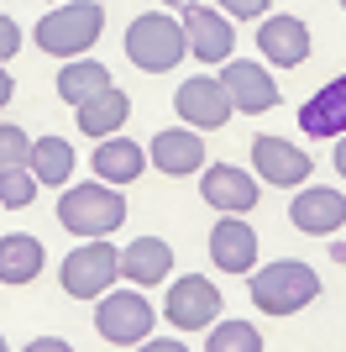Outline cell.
I'll return each instance as SVG.
<instances>
[{
  "instance_id": "20",
  "label": "cell",
  "mask_w": 346,
  "mask_h": 352,
  "mask_svg": "<svg viewBox=\"0 0 346 352\" xmlns=\"http://www.w3.org/2000/svg\"><path fill=\"white\" fill-rule=\"evenodd\" d=\"M142 163H147V153L131 142V137H105V142L95 147V174H100L105 184H115V190L142 174Z\"/></svg>"
},
{
  "instance_id": "19",
  "label": "cell",
  "mask_w": 346,
  "mask_h": 352,
  "mask_svg": "<svg viewBox=\"0 0 346 352\" xmlns=\"http://www.w3.org/2000/svg\"><path fill=\"white\" fill-rule=\"evenodd\" d=\"M47 263V252L37 236L27 232H16V236H0V284L5 289H21V284H32L37 274H43Z\"/></svg>"
},
{
  "instance_id": "8",
  "label": "cell",
  "mask_w": 346,
  "mask_h": 352,
  "mask_svg": "<svg viewBox=\"0 0 346 352\" xmlns=\"http://www.w3.org/2000/svg\"><path fill=\"white\" fill-rule=\"evenodd\" d=\"M231 95H226V85L220 79H184V89H178V116L189 121V126H200V132H220L231 121Z\"/></svg>"
},
{
  "instance_id": "26",
  "label": "cell",
  "mask_w": 346,
  "mask_h": 352,
  "mask_svg": "<svg viewBox=\"0 0 346 352\" xmlns=\"http://www.w3.org/2000/svg\"><path fill=\"white\" fill-rule=\"evenodd\" d=\"M32 163V137L21 126H0V174L5 168H27Z\"/></svg>"
},
{
  "instance_id": "21",
  "label": "cell",
  "mask_w": 346,
  "mask_h": 352,
  "mask_svg": "<svg viewBox=\"0 0 346 352\" xmlns=\"http://www.w3.org/2000/svg\"><path fill=\"white\" fill-rule=\"evenodd\" d=\"M58 100H69L73 111L84 100H95L100 89H111V69L105 63H95V58H84V63H63V74H58Z\"/></svg>"
},
{
  "instance_id": "24",
  "label": "cell",
  "mask_w": 346,
  "mask_h": 352,
  "mask_svg": "<svg viewBox=\"0 0 346 352\" xmlns=\"http://www.w3.org/2000/svg\"><path fill=\"white\" fill-rule=\"evenodd\" d=\"M205 352H262V337H257V326H246V321H216Z\"/></svg>"
},
{
  "instance_id": "30",
  "label": "cell",
  "mask_w": 346,
  "mask_h": 352,
  "mask_svg": "<svg viewBox=\"0 0 346 352\" xmlns=\"http://www.w3.org/2000/svg\"><path fill=\"white\" fill-rule=\"evenodd\" d=\"M147 352H184V342H142Z\"/></svg>"
},
{
  "instance_id": "10",
  "label": "cell",
  "mask_w": 346,
  "mask_h": 352,
  "mask_svg": "<svg viewBox=\"0 0 346 352\" xmlns=\"http://www.w3.org/2000/svg\"><path fill=\"white\" fill-rule=\"evenodd\" d=\"M184 37H189V53L200 63H226L231 47H236V32H231L226 16H216L210 6H184Z\"/></svg>"
},
{
  "instance_id": "28",
  "label": "cell",
  "mask_w": 346,
  "mask_h": 352,
  "mask_svg": "<svg viewBox=\"0 0 346 352\" xmlns=\"http://www.w3.org/2000/svg\"><path fill=\"white\" fill-rule=\"evenodd\" d=\"M16 47H21V27H16V21H11V16H0V63H5V58H11V53H16Z\"/></svg>"
},
{
  "instance_id": "12",
  "label": "cell",
  "mask_w": 346,
  "mask_h": 352,
  "mask_svg": "<svg viewBox=\"0 0 346 352\" xmlns=\"http://www.w3.org/2000/svg\"><path fill=\"white\" fill-rule=\"evenodd\" d=\"M257 47H262V58L278 63V69H299L310 58V27L299 16H268L257 32Z\"/></svg>"
},
{
  "instance_id": "36",
  "label": "cell",
  "mask_w": 346,
  "mask_h": 352,
  "mask_svg": "<svg viewBox=\"0 0 346 352\" xmlns=\"http://www.w3.org/2000/svg\"><path fill=\"white\" fill-rule=\"evenodd\" d=\"M336 6H341V11H346V0H336Z\"/></svg>"
},
{
  "instance_id": "2",
  "label": "cell",
  "mask_w": 346,
  "mask_h": 352,
  "mask_svg": "<svg viewBox=\"0 0 346 352\" xmlns=\"http://www.w3.org/2000/svg\"><path fill=\"white\" fill-rule=\"evenodd\" d=\"M100 32H105V6L73 0V6H58L37 21V47L53 53V58H79L84 47H95Z\"/></svg>"
},
{
  "instance_id": "31",
  "label": "cell",
  "mask_w": 346,
  "mask_h": 352,
  "mask_svg": "<svg viewBox=\"0 0 346 352\" xmlns=\"http://www.w3.org/2000/svg\"><path fill=\"white\" fill-rule=\"evenodd\" d=\"M11 95H16V85H11V74H5V69H0V105H5V100H11Z\"/></svg>"
},
{
  "instance_id": "34",
  "label": "cell",
  "mask_w": 346,
  "mask_h": 352,
  "mask_svg": "<svg viewBox=\"0 0 346 352\" xmlns=\"http://www.w3.org/2000/svg\"><path fill=\"white\" fill-rule=\"evenodd\" d=\"M158 6H194V0H158Z\"/></svg>"
},
{
  "instance_id": "27",
  "label": "cell",
  "mask_w": 346,
  "mask_h": 352,
  "mask_svg": "<svg viewBox=\"0 0 346 352\" xmlns=\"http://www.w3.org/2000/svg\"><path fill=\"white\" fill-rule=\"evenodd\" d=\"M220 6H226L231 16H242V21H257V16L268 11V6H273V0H220Z\"/></svg>"
},
{
  "instance_id": "33",
  "label": "cell",
  "mask_w": 346,
  "mask_h": 352,
  "mask_svg": "<svg viewBox=\"0 0 346 352\" xmlns=\"http://www.w3.org/2000/svg\"><path fill=\"white\" fill-rule=\"evenodd\" d=\"M331 258H336V263H346V242H336V248H331Z\"/></svg>"
},
{
  "instance_id": "7",
  "label": "cell",
  "mask_w": 346,
  "mask_h": 352,
  "mask_svg": "<svg viewBox=\"0 0 346 352\" xmlns=\"http://www.w3.org/2000/svg\"><path fill=\"white\" fill-rule=\"evenodd\" d=\"M220 305H226V294L205 279V274H184V279L173 284L163 316H168L173 331H205V326H216Z\"/></svg>"
},
{
  "instance_id": "29",
  "label": "cell",
  "mask_w": 346,
  "mask_h": 352,
  "mask_svg": "<svg viewBox=\"0 0 346 352\" xmlns=\"http://www.w3.org/2000/svg\"><path fill=\"white\" fill-rule=\"evenodd\" d=\"M27 352H69V342H58V337H37Z\"/></svg>"
},
{
  "instance_id": "23",
  "label": "cell",
  "mask_w": 346,
  "mask_h": 352,
  "mask_svg": "<svg viewBox=\"0 0 346 352\" xmlns=\"http://www.w3.org/2000/svg\"><path fill=\"white\" fill-rule=\"evenodd\" d=\"M32 174H37V184H69L73 174V147L63 142V137H43V142H32Z\"/></svg>"
},
{
  "instance_id": "18",
  "label": "cell",
  "mask_w": 346,
  "mask_h": 352,
  "mask_svg": "<svg viewBox=\"0 0 346 352\" xmlns=\"http://www.w3.org/2000/svg\"><path fill=\"white\" fill-rule=\"evenodd\" d=\"M121 274H126L137 289H147V284H163L173 274V248L163 242V236H137L126 252H121Z\"/></svg>"
},
{
  "instance_id": "17",
  "label": "cell",
  "mask_w": 346,
  "mask_h": 352,
  "mask_svg": "<svg viewBox=\"0 0 346 352\" xmlns=\"http://www.w3.org/2000/svg\"><path fill=\"white\" fill-rule=\"evenodd\" d=\"M147 158L158 163V174L184 179L194 168H205V142H200V132H158L152 147H147Z\"/></svg>"
},
{
  "instance_id": "11",
  "label": "cell",
  "mask_w": 346,
  "mask_h": 352,
  "mask_svg": "<svg viewBox=\"0 0 346 352\" xmlns=\"http://www.w3.org/2000/svg\"><path fill=\"white\" fill-rule=\"evenodd\" d=\"M200 195H205V206L226 210V216H246L257 206V179L231 168V163H216L210 174H200Z\"/></svg>"
},
{
  "instance_id": "22",
  "label": "cell",
  "mask_w": 346,
  "mask_h": 352,
  "mask_svg": "<svg viewBox=\"0 0 346 352\" xmlns=\"http://www.w3.org/2000/svg\"><path fill=\"white\" fill-rule=\"evenodd\" d=\"M126 111H131L126 89H115V85H111V89H100L95 100L79 105V132H89V137H111V132H121Z\"/></svg>"
},
{
  "instance_id": "32",
  "label": "cell",
  "mask_w": 346,
  "mask_h": 352,
  "mask_svg": "<svg viewBox=\"0 0 346 352\" xmlns=\"http://www.w3.org/2000/svg\"><path fill=\"white\" fill-rule=\"evenodd\" d=\"M336 174L346 179V137H341V147H336Z\"/></svg>"
},
{
  "instance_id": "4",
  "label": "cell",
  "mask_w": 346,
  "mask_h": 352,
  "mask_svg": "<svg viewBox=\"0 0 346 352\" xmlns=\"http://www.w3.org/2000/svg\"><path fill=\"white\" fill-rule=\"evenodd\" d=\"M184 53H189L184 27L163 11H147L126 27V58L137 63V69H147V74H168Z\"/></svg>"
},
{
  "instance_id": "5",
  "label": "cell",
  "mask_w": 346,
  "mask_h": 352,
  "mask_svg": "<svg viewBox=\"0 0 346 352\" xmlns=\"http://www.w3.org/2000/svg\"><path fill=\"white\" fill-rule=\"evenodd\" d=\"M63 294L69 300H100L115 279H121V252L105 242V236H89L84 248H73L63 258Z\"/></svg>"
},
{
  "instance_id": "16",
  "label": "cell",
  "mask_w": 346,
  "mask_h": 352,
  "mask_svg": "<svg viewBox=\"0 0 346 352\" xmlns=\"http://www.w3.org/2000/svg\"><path fill=\"white\" fill-rule=\"evenodd\" d=\"M288 221L310 236H331V232H341V221H346V200H341V190H304L288 206Z\"/></svg>"
},
{
  "instance_id": "1",
  "label": "cell",
  "mask_w": 346,
  "mask_h": 352,
  "mask_svg": "<svg viewBox=\"0 0 346 352\" xmlns=\"http://www.w3.org/2000/svg\"><path fill=\"white\" fill-rule=\"evenodd\" d=\"M310 300H320V274L310 263H268L252 274V305L262 316H299Z\"/></svg>"
},
{
  "instance_id": "25",
  "label": "cell",
  "mask_w": 346,
  "mask_h": 352,
  "mask_svg": "<svg viewBox=\"0 0 346 352\" xmlns=\"http://www.w3.org/2000/svg\"><path fill=\"white\" fill-rule=\"evenodd\" d=\"M32 200H37V174H32V168H5V174H0V206L27 210Z\"/></svg>"
},
{
  "instance_id": "3",
  "label": "cell",
  "mask_w": 346,
  "mask_h": 352,
  "mask_svg": "<svg viewBox=\"0 0 346 352\" xmlns=\"http://www.w3.org/2000/svg\"><path fill=\"white\" fill-rule=\"evenodd\" d=\"M58 221H63V232L73 236H111L121 221H126V200L115 184H79L58 200Z\"/></svg>"
},
{
  "instance_id": "14",
  "label": "cell",
  "mask_w": 346,
  "mask_h": 352,
  "mask_svg": "<svg viewBox=\"0 0 346 352\" xmlns=\"http://www.w3.org/2000/svg\"><path fill=\"white\" fill-rule=\"evenodd\" d=\"M220 85H226L231 105H236V111H246V116H257V111H273V105H278V85L257 69V63H231V58H226Z\"/></svg>"
},
{
  "instance_id": "13",
  "label": "cell",
  "mask_w": 346,
  "mask_h": 352,
  "mask_svg": "<svg viewBox=\"0 0 346 352\" xmlns=\"http://www.w3.org/2000/svg\"><path fill=\"white\" fill-rule=\"evenodd\" d=\"M210 258H216L220 274H252V263H257V232H252L242 216L216 221V232H210Z\"/></svg>"
},
{
  "instance_id": "35",
  "label": "cell",
  "mask_w": 346,
  "mask_h": 352,
  "mask_svg": "<svg viewBox=\"0 0 346 352\" xmlns=\"http://www.w3.org/2000/svg\"><path fill=\"white\" fill-rule=\"evenodd\" d=\"M0 352H5V337H0Z\"/></svg>"
},
{
  "instance_id": "9",
  "label": "cell",
  "mask_w": 346,
  "mask_h": 352,
  "mask_svg": "<svg viewBox=\"0 0 346 352\" xmlns=\"http://www.w3.org/2000/svg\"><path fill=\"white\" fill-rule=\"evenodd\" d=\"M252 158H257V174L268 179V184H278V190H294V184H304V179L315 174L310 153H299V147L284 142V137H257V142H252Z\"/></svg>"
},
{
  "instance_id": "6",
  "label": "cell",
  "mask_w": 346,
  "mask_h": 352,
  "mask_svg": "<svg viewBox=\"0 0 346 352\" xmlns=\"http://www.w3.org/2000/svg\"><path fill=\"white\" fill-rule=\"evenodd\" d=\"M152 305H147L142 294H137V284L131 289H105L100 305H95V326H100V337L115 342V347H142L147 337H152Z\"/></svg>"
},
{
  "instance_id": "15",
  "label": "cell",
  "mask_w": 346,
  "mask_h": 352,
  "mask_svg": "<svg viewBox=\"0 0 346 352\" xmlns=\"http://www.w3.org/2000/svg\"><path fill=\"white\" fill-rule=\"evenodd\" d=\"M299 132H310V137H341L346 132V74L331 79L325 89H315L299 105Z\"/></svg>"
}]
</instances>
